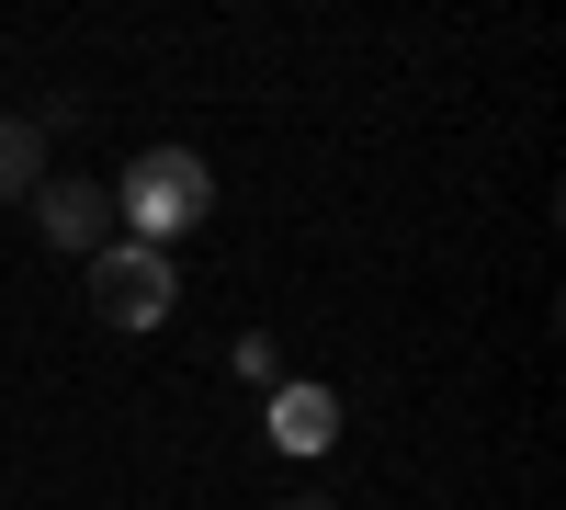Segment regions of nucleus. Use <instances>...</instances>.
<instances>
[{
	"label": "nucleus",
	"instance_id": "423d86ee",
	"mask_svg": "<svg viewBox=\"0 0 566 510\" xmlns=\"http://www.w3.org/2000/svg\"><path fill=\"white\" fill-rule=\"evenodd\" d=\"M272 510H340V499H317V488H306V499H272Z\"/></svg>",
	"mask_w": 566,
	"mask_h": 510
},
{
	"label": "nucleus",
	"instance_id": "f03ea898",
	"mask_svg": "<svg viewBox=\"0 0 566 510\" xmlns=\"http://www.w3.org/2000/svg\"><path fill=\"white\" fill-rule=\"evenodd\" d=\"M170 306H181V272H170V250H148V239L91 250V318H103V330H159Z\"/></svg>",
	"mask_w": 566,
	"mask_h": 510
},
{
	"label": "nucleus",
	"instance_id": "7ed1b4c3",
	"mask_svg": "<svg viewBox=\"0 0 566 510\" xmlns=\"http://www.w3.org/2000/svg\"><path fill=\"white\" fill-rule=\"evenodd\" d=\"M34 227H45L57 250H80V261L114 250V227H125V216H114V181H69V170H45V181H34Z\"/></svg>",
	"mask_w": 566,
	"mask_h": 510
},
{
	"label": "nucleus",
	"instance_id": "f257e3e1",
	"mask_svg": "<svg viewBox=\"0 0 566 510\" xmlns=\"http://www.w3.org/2000/svg\"><path fill=\"white\" fill-rule=\"evenodd\" d=\"M114 216H136V239H181V227H205L216 216V170L193 159V148H148L125 181H114Z\"/></svg>",
	"mask_w": 566,
	"mask_h": 510
},
{
	"label": "nucleus",
	"instance_id": "20e7f679",
	"mask_svg": "<svg viewBox=\"0 0 566 510\" xmlns=\"http://www.w3.org/2000/svg\"><path fill=\"white\" fill-rule=\"evenodd\" d=\"M328 431H340V397L328 386H283L272 397V443L283 454H328Z\"/></svg>",
	"mask_w": 566,
	"mask_h": 510
},
{
	"label": "nucleus",
	"instance_id": "39448f33",
	"mask_svg": "<svg viewBox=\"0 0 566 510\" xmlns=\"http://www.w3.org/2000/svg\"><path fill=\"white\" fill-rule=\"evenodd\" d=\"M34 181H45V125L0 114V205H34Z\"/></svg>",
	"mask_w": 566,
	"mask_h": 510
}]
</instances>
